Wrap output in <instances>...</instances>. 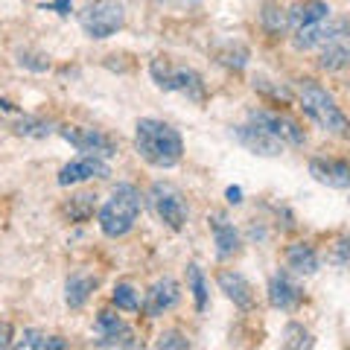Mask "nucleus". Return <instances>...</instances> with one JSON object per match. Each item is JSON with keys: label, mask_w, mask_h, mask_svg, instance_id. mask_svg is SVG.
<instances>
[{"label": "nucleus", "mask_w": 350, "mask_h": 350, "mask_svg": "<svg viewBox=\"0 0 350 350\" xmlns=\"http://www.w3.org/2000/svg\"><path fill=\"white\" fill-rule=\"evenodd\" d=\"M135 152L155 170H172L184 158V140L178 129L158 117H144L135 126Z\"/></svg>", "instance_id": "nucleus-1"}, {"label": "nucleus", "mask_w": 350, "mask_h": 350, "mask_svg": "<svg viewBox=\"0 0 350 350\" xmlns=\"http://www.w3.org/2000/svg\"><path fill=\"white\" fill-rule=\"evenodd\" d=\"M295 94H298L301 111L310 117L321 131H327V135H336V137H347V117L342 111V105L336 103V96L327 91L321 82L298 79V85H295Z\"/></svg>", "instance_id": "nucleus-2"}, {"label": "nucleus", "mask_w": 350, "mask_h": 350, "mask_svg": "<svg viewBox=\"0 0 350 350\" xmlns=\"http://www.w3.org/2000/svg\"><path fill=\"white\" fill-rule=\"evenodd\" d=\"M140 211H144V196L135 184H117L111 190V196L105 199V204L96 213V222H100V231L108 239H120L131 234V228L137 225Z\"/></svg>", "instance_id": "nucleus-3"}, {"label": "nucleus", "mask_w": 350, "mask_h": 350, "mask_svg": "<svg viewBox=\"0 0 350 350\" xmlns=\"http://www.w3.org/2000/svg\"><path fill=\"white\" fill-rule=\"evenodd\" d=\"M149 76L161 91L178 94V96H184V100H190L196 105L207 103V85L202 79V73L187 68V64H175L170 59L158 56V59L149 62Z\"/></svg>", "instance_id": "nucleus-4"}, {"label": "nucleus", "mask_w": 350, "mask_h": 350, "mask_svg": "<svg viewBox=\"0 0 350 350\" xmlns=\"http://www.w3.org/2000/svg\"><path fill=\"white\" fill-rule=\"evenodd\" d=\"M79 27L91 41H105L126 27V6L120 0H91L79 12Z\"/></svg>", "instance_id": "nucleus-5"}, {"label": "nucleus", "mask_w": 350, "mask_h": 350, "mask_svg": "<svg viewBox=\"0 0 350 350\" xmlns=\"http://www.w3.org/2000/svg\"><path fill=\"white\" fill-rule=\"evenodd\" d=\"M149 204L170 231H181V228L190 222V204H187V199H184V193L170 181L152 184L149 187Z\"/></svg>", "instance_id": "nucleus-6"}, {"label": "nucleus", "mask_w": 350, "mask_h": 350, "mask_svg": "<svg viewBox=\"0 0 350 350\" xmlns=\"http://www.w3.org/2000/svg\"><path fill=\"white\" fill-rule=\"evenodd\" d=\"M62 140H68V144L82 152V155H96V158H114L117 155V144L111 135H105L100 129H88V126H59L56 129Z\"/></svg>", "instance_id": "nucleus-7"}, {"label": "nucleus", "mask_w": 350, "mask_h": 350, "mask_svg": "<svg viewBox=\"0 0 350 350\" xmlns=\"http://www.w3.org/2000/svg\"><path fill=\"white\" fill-rule=\"evenodd\" d=\"M94 345L96 347H137L140 342L129 321H123L111 310H103L94 321Z\"/></svg>", "instance_id": "nucleus-8"}, {"label": "nucleus", "mask_w": 350, "mask_h": 350, "mask_svg": "<svg viewBox=\"0 0 350 350\" xmlns=\"http://www.w3.org/2000/svg\"><path fill=\"white\" fill-rule=\"evenodd\" d=\"M248 120H254L262 129H269L283 146H304L306 144V131L295 117L283 114V111H266V108H257V111H248Z\"/></svg>", "instance_id": "nucleus-9"}, {"label": "nucleus", "mask_w": 350, "mask_h": 350, "mask_svg": "<svg viewBox=\"0 0 350 350\" xmlns=\"http://www.w3.org/2000/svg\"><path fill=\"white\" fill-rule=\"evenodd\" d=\"M234 137L239 146H245L251 155H260V158H278V155H283V149H286L269 129H262L260 123H254V120H248V117H245V123L234 126Z\"/></svg>", "instance_id": "nucleus-10"}, {"label": "nucleus", "mask_w": 350, "mask_h": 350, "mask_svg": "<svg viewBox=\"0 0 350 350\" xmlns=\"http://www.w3.org/2000/svg\"><path fill=\"white\" fill-rule=\"evenodd\" d=\"M178 301H181V283L172 275H163L140 298V310H144L146 319H158V315L170 312L172 306H178Z\"/></svg>", "instance_id": "nucleus-11"}, {"label": "nucleus", "mask_w": 350, "mask_h": 350, "mask_svg": "<svg viewBox=\"0 0 350 350\" xmlns=\"http://www.w3.org/2000/svg\"><path fill=\"white\" fill-rule=\"evenodd\" d=\"M266 298L271 304V310H280V312H295L298 306L304 304V286L292 278V271H275L269 278V286H266Z\"/></svg>", "instance_id": "nucleus-12"}, {"label": "nucleus", "mask_w": 350, "mask_h": 350, "mask_svg": "<svg viewBox=\"0 0 350 350\" xmlns=\"http://www.w3.org/2000/svg\"><path fill=\"white\" fill-rule=\"evenodd\" d=\"M111 175V167H108L105 158H96V155H79L68 161L64 167L59 170V187H76V184H85V181H94V178H108Z\"/></svg>", "instance_id": "nucleus-13"}, {"label": "nucleus", "mask_w": 350, "mask_h": 350, "mask_svg": "<svg viewBox=\"0 0 350 350\" xmlns=\"http://www.w3.org/2000/svg\"><path fill=\"white\" fill-rule=\"evenodd\" d=\"M211 234H213V245H216V257L219 260H234L243 254V234L239 228L228 219L225 213H211Z\"/></svg>", "instance_id": "nucleus-14"}, {"label": "nucleus", "mask_w": 350, "mask_h": 350, "mask_svg": "<svg viewBox=\"0 0 350 350\" xmlns=\"http://www.w3.org/2000/svg\"><path fill=\"white\" fill-rule=\"evenodd\" d=\"M347 21L345 18H327L321 24H312V27H301L292 32V47L298 53H310V50H319L321 44H327L338 29H345Z\"/></svg>", "instance_id": "nucleus-15"}, {"label": "nucleus", "mask_w": 350, "mask_h": 350, "mask_svg": "<svg viewBox=\"0 0 350 350\" xmlns=\"http://www.w3.org/2000/svg\"><path fill=\"white\" fill-rule=\"evenodd\" d=\"M216 283H219V289L225 292V298L231 301L234 306H239L243 312L254 310L257 292H254V286L248 283L245 275H239V271H234V269H222V271L216 275Z\"/></svg>", "instance_id": "nucleus-16"}, {"label": "nucleus", "mask_w": 350, "mask_h": 350, "mask_svg": "<svg viewBox=\"0 0 350 350\" xmlns=\"http://www.w3.org/2000/svg\"><path fill=\"white\" fill-rule=\"evenodd\" d=\"M310 175L330 190H347L350 187V163L345 158H312Z\"/></svg>", "instance_id": "nucleus-17"}, {"label": "nucleus", "mask_w": 350, "mask_h": 350, "mask_svg": "<svg viewBox=\"0 0 350 350\" xmlns=\"http://www.w3.org/2000/svg\"><path fill=\"white\" fill-rule=\"evenodd\" d=\"M327 18H333V6L327 3V0H295L286 9V29L295 32L301 27L321 24Z\"/></svg>", "instance_id": "nucleus-18"}, {"label": "nucleus", "mask_w": 350, "mask_h": 350, "mask_svg": "<svg viewBox=\"0 0 350 350\" xmlns=\"http://www.w3.org/2000/svg\"><path fill=\"white\" fill-rule=\"evenodd\" d=\"M347 62H350V47H347V27H345L319 47V68L327 73H338L347 68Z\"/></svg>", "instance_id": "nucleus-19"}, {"label": "nucleus", "mask_w": 350, "mask_h": 350, "mask_svg": "<svg viewBox=\"0 0 350 350\" xmlns=\"http://www.w3.org/2000/svg\"><path fill=\"white\" fill-rule=\"evenodd\" d=\"M319 269H321V257H319V251H315V245L292 243L286 248V271H292V275H298V278H310Z\"/></svg>", "instance_id": "nucleus-20"}, {"label": "nucleus", "mask_w": 350, "mask_h": 350, "mask_svg": "<svg viewBox=\"0 0 350 350\" xmlns=\"http://www.w3.org/2000/svg\"><path fill=\"white\" fill-rule=\"evenodd\" d=\"M100 286V278L96 275H85V271H76L64 280V304L70 306V310H82V306L91 301V295L96 292Z\"/></svg>", "instance_id": "nucleus-21"}, {"label": "nucleus", "mask_w": 350, "mask_h": 350, "mask_svg": "<svg viewBox=\"0 0 350 350\" xmlns=\"http://www.w3.org/2000/svg\"><path fill=\"white\" fill-rule=\"evenodd\" d=\"M9 129H12L15 135H21V137H36V140L50 137L53 131H56L50 120L36 117V114H21V111H15V120L9 123Z\"/></svg>", "instance_id": "nucleus-22"}, {"label": "nucleus", "mask_w": 350, "mask_h": 350, "mask_svg": "<svg viewBox=\"0 0 350 350\" xmlns=\"http://www.w3.org/2000/svg\"><path fill=\"white\" fill-rule=\"evenodd\" d=\"M187 292L193 295L196 312H204L207 304H211V286H207L204 269L199 266V262H190V266H187Z\"/></svg>", "instance_id": "nucleus-23"}, {"label": "nucleus", "mask_w": 350, "mask_h": 350, "mask_svg": "<svg viewBox=\"0 0 350 350\" xmlns=\"http://www.w3.org/2000/svg\"><path fill=\"white\" fill-rule=\"evenodd\" d=\"M15 345L27 347V350H68V342H64L62 336H50L44 330H36V327H29V330L21 333V338Z\"/></svg>", "instance_id": "nucleus-24"}, {"label": "nucleus", "mask_w": 350, "mask_h": 350, "mask_svg": "<svg viewBox=\"0 0 350 350\" xmlns=\"http://www.w3.org/2000/svg\"><path fill=\"white\" fill-rule=\"evenodd\" d=\"M260 27L266 29L271 38L283 36V32H286V9H280L275 0H266L262 12H260Z\"/></svg>", "instance_id": "nucleus-25"}, {"label": "nucleus", "mask_w": 350, "mask_h": 350, "mask_svg": "<svg viewBox=\"0 0 350 350\" xmlns=\"http://www.w3.org/2000/svg\"><path fill=\"white\" fill-rule=\"evenodd\" d=\"M216 59L228 64L231 70H243L248 64V47H243V44H237V41H225L222 47L216 50Z\"/></svg>", "instance_id": "nucleus-26"}, {"label": "nucleus", "mask_w": 350, "mask_h": 350, "mask_svg": "<svg viewBox=\"0 0 350 350\" xmlns=\"http://www.w3.org/2000/svg\"><path fill=\"white\" fill-rule=\"evenodd\" d=\"M111 304L117 306L120 312H137L140 310V292L131 286V283H117L114 292H111Z\"/></svg>", "instance_id": "nucleus-27"}, {"label": "nucleus", "mask_w": 350, "mask_h": 350, "mask_svg": "<svg viewBox=\"0 0 350 350\" xmlns=\"http://www.w3.org/2000/svg\"><path fill=\"white\" fill-rule=\"evenodd\" d=\"M283 345L286 347H312L315 342H312V333L306 330L304 324L292 321V324H286V330H283Z\"/></svg>", "instance_id": "nucleus-28"}, {"label": "nucleus", "mask_w": 350, "mask_h": 350, "mask_svg": "<svg viewBox=\"0 0 350 350\" xmlns=\"http://www.w3.org/2000/svg\"><path fill=\"white\" fill-rule=\"evenodd\" d=\"M96 196H91V193H82V196H73L70 199V204H68V211H70V219H88L94 213V207H96Z\"/></svg>", "instance_id": "nucleus-29"}, {"label": "nucleus", "mask_w": 350, "mask_h": 350, "mask_svg": "<svg viewBox=\"0 0 350 350\" xmlns=\"http://www.w3.org/2000/svg\"><path fill=\"white\" fill-rule=\"evenodd\" d=\"M155 347H175V350H187V347H190V342H187V336H184L181 330H163V333L158 336Z\"/></svg>", "instance_id": "nucleus-30"}, {"label": "nucleus", "mask_w": 350, "mask_h": 350, "mask_svg": "<svg viewBox=\"0 0 350 350\" xmlns=\"http://www.w3.org/2000/svg\"><path fill=\"white\" fill-rule=\"evenodd\" d=\"M18 64L21 68H29V70H50V59L47 56H41V53H18Z\"/></svg>", "instance_id": "nucleus-31"}, {"label": "nucleus", "mask_w": 350, "mask_h": 350, "mask_svg": "<svg viewBox=\"0 0 350 350\" xmlns=\"http://www.w3.org/2000/svg\"><path fill=\"white\" fill-rule=\"evenodd\" d=\"M12 338H15V330H12V324H9V321H3V324H0V350L12 347V345H15Z\"/></svg>", "instance_id": "nucleus-32"}, {"label": "nucleus", "mask_w": 350, "mask_h": 350, "mask_svg": "<svg viewBox=\"0 0 350 350\" xmlns=\"http://www.w3.org/2000/svg\"><path fill=\"white\" fill-rule=\"evenodd\" d=\"M347 248H350V245H347V239L342 237V239L336 243V257H333L338 269H345V266H347Z\"/></svg>", "instance_id": "nucleus-33"}, {"label": "nucleus", "mask_w": 350, "mask_h": 350, "mask_svg": "<svg viewBox=\"0 0 350 350\" xmlns=\"http://www.w3.org/2000/svg\"><path fill=\"white\" fill-rule=\"evenodd\" d=\"M225 199H228V204H239V202H243V187H228Z\"/></svg>", "instance_id": "nucleus-34"}, {"label": "nucleus", "mask_w": 350, "mask_h": 350, "mask_svg": "<svg viewBox=\"0 0 350 350\" xmlns=\"http://www.w3.org/2000/svg\"><path fill=\"white\" fill-rule=\"evenodd\" d=\"M50 9H56L62 18H68V15H70V0H53Z\"/></svg>", "instance_id": "nucleus-35"}, {"label": "nucleus", "mask_w": 350, "mask_h": 350, "mask_svg": "<svg viewBox=\"0 0 350 350\" xmlns=\"http://www.w3.org/2000/svg\"><path fill=\"white\" fill-rule=\"evenodd\" d=\"M155 3H161V6H196V3H202V0H155Z\"/></svg>", "instance_id": "nucleus-36"}]
</instances>
